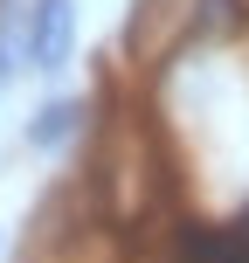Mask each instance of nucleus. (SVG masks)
I'll return each instance as SVG.
<instances>
[{
  "label": "nucleus",
  "instance_id": "nucleus-1",
  "mask_svg": "<svg viewBox=\"0 0 249 263\" xmlns=\"http://www.w3.org/2000/svg\"><path fill=\"white\" fill-rule=\"evenodd\" d=\"M69 49H76V0H28L21 63H28V69H63Z\"/></svg>",
  "mask_w": 249,
  "mask_h": 263
},
{
  "label": "nucleus",
  "instance_id": "nucleus-2",
  "mask_svg": "<svg viewBox=\"0 0 249 263\" xmlns=\"http://www.w3.org/2000/svg\"><path fill=\"white\" fill-rule=\"evenodd\" d=\"M76 118H83L76 97H55V104H42V111H35V125H28V145H42V153H49V145H63L69 132H76Z\"/></svg>",
  "mask_w": 249,
  "mask_h": 263
},
{
  "label": "nucleus",
  "instance_id": "nucleus-3",
  "mask_svg": "<svg viewBox=\"0 0 249 263\" xmlns=\"http://www.w3.org/2000/svg\"><path fill=\"white\" fill-rule=\"evenodd\" d=\"M7 77H14V35L0 28V90H7Z\"/></svg>",
  "mask_w": 249,
  "mask_h": 263
}]
</instances>
